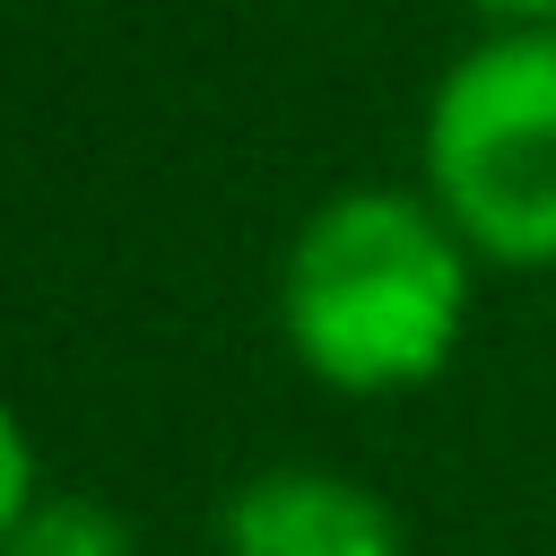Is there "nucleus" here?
<instances>
[{"mask_svg":"<svg viewBox=\"0 0 556 556\" xmlns=\"http://www.w3.org/2000/svg\"><path fill=\"white\" fill-rule=\"evenodd\" d=\"M460 9H478L486 26H556V0H460Z\"/></svg>","mask_w":556,"mask_h":556,"instance_id":"obj_6","label":"nucleus"},{"mask_svg":"<svg viewBox=\"0 0 556 556\" xmlns=\"http://www.w3.org/2000/svg\"><path fill=\"white\" fill-rule=\"evenodd\" d=\"M0 556H139V530H130L104 495L43 486V504L17 521V539H9Z\"/></svg>","mask_w":556,"mask_h":556,"instance_id":"obj_4","label":"nucleus"},{"mask_svg":"<svg viewBox=\"0 0 556 556\" xmlns=\"http://www.w3.org/2000/svg\"><path fill=\"white\" fill-rule=\"evenodd\" d=\"M278 339L339 400L426 391L478 304V252L408 182H348L304 208L278 252Z\"/></svg>","mask_w":556,"mask_h":556,"instance_id":"obj_1","label":"nucleus"},{"mask_svg":"<svg viewBox=\"0 0 556 556\" xmlns=\"http://www.w3.org/2000/svg\"><path fill=\"white\" fill-rule=\"evenodd\" d=\"M417 191L478 269H556V26H486L417 113Z\"/></svg>","mask_w":556,"mask_h":556,"instance_id":"obj_2","label":"nucleus"},{"mask_svg":"<svg viewBox=\"0 0 556 556\" xmlns=\"http://www.w3.org/2000/svg\"><path fill=\"white\" fill-rule=\"evenodd\" d=\"M217 556H408V530L365 478L278 460L217 504Z\"/></svg>","mask_w":556,"mask_h":556,"instance_id":"obj_3","label":"nucleus"},{"mask_svg":"<svg viewBox=\"0 0 556 556\" xmlns=\"http://www.w3.org/2000/svg\"><path fill=\"white\" fill-rule=\"evenodd\" d=\"M43 504V460H35V434H26V417L0 400V547L17 539V521Z\"/></svg>","mask_w":556,"mask_h":556,"instance_id":"obj_5","label":"nucleus"}]
</instances>
